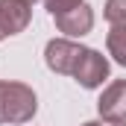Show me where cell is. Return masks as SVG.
<instances>
[{"label":"cell","instance_id":"6da1fadb","mask_svg":"<svg viewBox=\"0 0 126 126\" xmlns=\"http://www.w3.org/2000/svg\"><path fill=\"white\" fill-rule=\"evenodd\" d=\"M44 59H47L50 70L73 76L82 88H97V85H103V79H109L106 56H100L91 47L73 44L67 38H53L44 50Z\"/></svg>","mask_w":126,"mask_h":126},{"label":"cell","instance_id":"7a4b0ae2","mask_svg":"<svg viewBox=\"0 0 126 126\" xmlns=\"http://www.w3.org/2000/svg\"><path fill=\"white\" fill-rule=\"evenodd\" d=\"M38 109V100L24 82H0V123H27Z\"/></svg>","mask_w":126,"mask_h":126},{"label":"cell","instance_id":"3957f363","mask_svg":"<svg viewBox=\"0 0 126 126\" xmlns=\"http://www.w3.org/2000/svg\"><path fill=\"white\" fill-rule=\"evenodd\" d=\"M97 109H100V117L103 120H109V123H126V82L123 79L111 82L103 91Z\"/></svg>","mask_w":126,"mask_h":126},{"label":"cell","instance_id":"277c9868","mask_svg":"<svg viewBox=\"0 0 126 126\" xmlns=\"http://www.w3.org/2000/svg\"><path fill=\"white\" fill-rule=\"evenodd\" d=\"M30 24V3L24 0H0V38L18 35Z\"/></svg>","mask_w":126,"mask_h":126},{"label":"cell","instance_id":"5b68a950","mask_svg":"<svg viewBox=\"0 0 126 126\" xmlns=\"http://www.w3.org/2000/svg\"><path fill=\"white\" fill-rule=\"evenodd\" d=\"M53 21H56V27L64 35H85V32H91V27H94V12L88 9V3H79L76 9L64 12L59 18H53Z\"/></svg>","mask_w":126,"mask_h":126},{"label":"cell","instance_id":"8992f818","mask_svg":"<svg viewBox=\"0 0 126 126\" xmlns=\"http://www.w3.org/2000/svg\"><path fill=\"white\" fill-rule=\"evenodd\" d=\"M106 44H109V53L126 67V27H114V30L109 32Z\"/></svg>","mask_w":126,"mask_h":126},{"label":"cell","instance_id":"52a82bcc","mask_svg":"<svg viewBox=\"0 0 126 126\" xmlns=\"http://www.w3.org/2000/svg\"><path fill=\"white\" fill-rule=\"evenodd\" d=\"M106 21L111 27H126V0H109L106 3Z\"/></svg>","mask_w":126,"mask_h":126},{"label":"cell","instance_id":"ba28073f","mask_svg":"<svg viewBox=\"0 0 126 126\" xmlns=\"http://www.w3.org/2000/svg\"><path fill=\"white\" fill-rule=\"evenodd\" d=\"M79 3H85V0H44L47 12H50L53 18H59V15H64V12H70V9H76Z\"/></svg>","mask_w":126,"mask_h":126},{"label":"cell","instance_id":"9c48e42d","mask_svg":"<svg viewBox=\"0 0 126 126\" xmlns=\"http://www.w3.org/2000/svg\"><path fill=\"white\" fill-rule=\"evenodd\" d=\"M82 126H126V123H109V120H91V123H82Z\"/></svg>","mask_w":126,"mask_h":126},{"label":"cell","instance_id":"30bf717a","mask_svg":"<svg viewBox=\"0 0 126 126\" xmlns=\"http://www.w3.org/2000/svg\"><path fill=\"white\" fill-rule=\"evenodd\" d=\"M24 3H30V6H32V3H35V0H24Z\"/></svg>","mask_w":126,"mask_h":126}]
</instances>
